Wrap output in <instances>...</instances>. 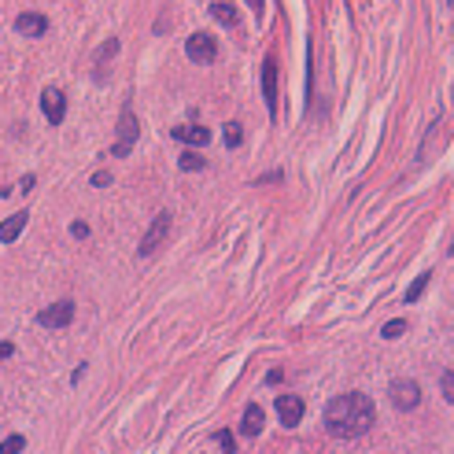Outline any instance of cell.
<instances>
[{
	"label": "cell",
	"instance_id": "cell-23",
	"mask_svg": "<svg viewBox=\"0 0 454 454\" xmlns=\"http://www.w3.org/2000/svg\"><path fill=\"white\" fill-rule=\"evenodd\" d=\"M248 8H251L258 19H263V11H266V0H248Z\"/></svg>",
	"mask_w": 454,
	"mask_h": 454
},
{
	"label": "cell",
	"instance_id": "cell-25",
	"mask_svg": "<svg viewBox=\"0 0 454 454\" xmlns=\"http://www.w3.org/2000/svg\"><path fill=\"white\" fill-rule=\"evenodd\" d=\"M11 355H15V343H0V362L11 358Z\"/></svg>",
	"mask_w": 454,
	"mask_h": 454
},
{
	"label": "cell",
	"instance_id": "cell-1",
	"mask_svg": "<svg viewBox=\"0 0 454 454\" xmlns=\"http://www.w3.org/2000/svg\"><path fill=\"white\" fill-rule=\"evenodd\" d=\"M373 421H377L373 399L362 392H343L326 406V428L336 440H358L373 428Z\"/></svg>",
	"mask_w": 454,
	"mask_h": 454
},
{
	"label": "cell",
	"instance_id": "cell-17",
	"mask_svg": "<svg viewBox=\"0 0 454 454\" xmlns=\"http://www.w3.org/2000/svg\"><path fill=\"white\" fill-rule=\"evenodd\" d=\"M222 137H226V148H241V141H244V129H241V122H226Z\"/></svg>",
	"mask_w": 454,
	"mask_h": 454
},
{
	"label": "cell",
	"instance_id": "cell-15",
	"mask_svg": "<svg viewBox=\"0 0 454 454\" xmlns=\"http://www.w3.org/2000/svg\"><path fill=\"white\" fill-rule=\"evenodd\" d=\"M178 166H181V170H188V174H196V170H207V159L200 156V151H181Z\"/></svg>",
	"mask_w": 454,
	"mask_h": 454
},
{
	"label": "cell",
	"instance_id": "cell-5",
	"mask_svg": "<svg viewBox=\"0 0 454 454\" xmlns=\"http://www.w3.org/2000/svg\"><path fill=\"white\" fill-rule=\"evenodd\" d=\"M137 118H133V111H122V118H118V141H115V156H129L133 151V144H137Z\"/></svg>",
	"mask_w": 454,
	"mask_h": 454
},
{
	"label": "cell",
	"instance_id": "cell-9",
	"mask_svg": "<svg viewBox=\"0 0 454 454\" xmlns=\"http://www.w3.org/2000/svg\"><path fill=\"white\" fill-rule=\"evenodd\" d=\"M277 418L285 428H296L303 421V399L299 395H281L277 399Z\"/></svg>",
	"mask_w": 454,
	"mask_h": 454
},
{
	"label": "cell",
	"instance_id": "cell-2",
	"mask_svg": "<svg viewBox=\"0 0 454 454\" xmlns=\"http://www.w3.org/2000/svg\"><path fill=\"white\" fill-rule=\"evenodd\" d=\"M71 318H74V303L71 299H59V303H52V307H45V311L37 314V326L63 329V326H71Z\"/></svg>",
	"mask_w": 454,
	"mask_h": 454
},
{
	"label": "cell",
	"instance_id": "cell-8",
	"mask_svg": "<svg viewBox=\"0 0 454 454\" xmlns=\"http://www.w3.org/2000/svg\"><path fill=\"white\" fill-rule=\"evenodd\" d=\"M170 133H174V141H181L185 148H207L211 144V129L207 126H174Z\"/></svg>",
	"mask_w": 454,
	"mask_h": 454
},
{
	"label": "cell",
	"instance_id": "cell-7",
	"mask_svg": "<svg viewBox=\"0 0 454 454\" xmlns=\"http://www.w3.org/2000/svg\"><path fill=\"white\" fill-rule=\"evenodd\" d=\"M185 52H188V59H196V63H214V56H218V45H214L211 34H192V37L185 41Z\"/></svg>",
	"mask_w": 454,
	"mask_h": 454
},
{
	"label": "cell",
	"instance_id": "cell-22",
	"mask_svg": "<svg viewBox=\"0 0 454 454\" xmlns=\"http://www.w3.org/2000/svg\"><path fill=\"white\" fill-rule=\"evenodd\" d=\"M71 233L78 236V241H85V236H89V226H85V222H74V226H71Z\"/></svg>",
	"mask_w": 454,
	"mask_h": 454
},
{
	"label": "cell",
	"instance_id": "cell-21",
	"mask_svg": "<svg viewBox=\"0 0 454 454\" xmlns=\"http://www.w3.org/2000/svg\"><path fill=\"white\" fill-rule=\"evenodd\" d=\"M440 388H443V399H447V403H454V370H447V373H443Z\"/></svg>",
	"mask_w": 454,
	"mask_h": 454
},
{
	"label": "cell",
	"instance_id": "cell-6",
	"mask_svg": "<svg viewBox=\"0 0 454 454\" xmlns=\"http://www.w3.org/2000/svg\"><path fill=\"white\" fill-rule=\"evenodd\" d=\"M41 111H45V118H49L52 126H59L63 115H67V96H63V89L49 85V89L41 93Z\"/></svg>",
	"mask_w": 454,
	"mask_h": 454
},
{
	"label": "cell",
	"instance_id": "cell-19",
	"mask_svg": "<svg viewBox=\"0 0 454 454\" xmlns=\"http://www.w3.org/2000/svg\"><path fill=\"white\" fill-rule=\"evenodd\" d=\"M380 333H384L388 340H395V336H403V333H406V321H403V318H395V321H388V326H384Z\"/></svg>",
	"mask_w": 454,
	"mask_h": 454
},
{
	"label": "cell",
	"instance_id": "cell-24",
	"mask_svg": "<svg viewBox=\"0 0 454 454\" xmlns=\"http://www.w3.org/2000/svg\"><path fill=\"white\" fill-rule=\"evenodd\" d=\"M93 185H111V174H107V170H100V174H93Z\"/></svg>",
	"mask_w": 454,
	"mask_h": 454
},
{
	"label": "cell",
	"instance_id": "cell-26",
	"mask_svg": "<svg viewBox=\"0 0 454 454\" xmlns=\"http://www.w3.org/2000/svg\"><path fill=\"white\" fill-rule=\"evenodd\" d=\"M281 377H285V373H281V370H270V377H266V384H281Z\"/></svg>",
	"mask_w": 454,
	"mask_h": 454
},
{
	"label": "cell",
	"instance_id": "cell-11",
	"mask_svg": "<svg viewBox=\"0 0 454 454\" xmlns=\"http://www.w3.org/2000/svg\"><path fill=\"white\" fill-rule=\"evenodd\" d=\"M26 222H30V211H15L11 218H4V222H0V241H4V244L19 241V233L26 229Z\"/></svg>",
	"mask_w": 454,
	"mask_h": 454
},
{
	"label": "cell",
	"instance_id": "cell-3",
	"mask_svg": "<svg viewBox=\"0 0 454 454\" xmlns=\"http://www.w3.org/2000/svg\"><path fill=\"white\" fill-rule=\"evenodd\" d=\"M388 395H392V403L399 406V410H414L418 403H421V384H414V380H392V388H388Z\"/></svg>",
	"mask_w": 454,
	"mask_h": 454
},
{
	"label": "cell",
	"instance_id": "cell-18",
	"mask_svg": "<svg viewBox=\"0 0 454 454\" xmlns=\"http://www.w3.org/2000/svg\"><path fill=\"white\" fill-rule=\"evenodd\" d=\"M23 447H26V440H23V436H8L4 443H0V454H19Z\"/></svg>",
	"mask_w": 454,
	"mask_h": 454
},
{
	"label": "cell",
	"instance_id": "cell-4",
	"mask_svg": "<svg viewBox=\"0 0 454 454\" xmlns=\"http://www.w3.org/2000/svg\"><path fill=\"white\" fill-rule=\"evenodd\" d=\"M166 229H170V214H166V211H159V218L148 226V233H144V241H141L137 255H141V258H148L151 251H156V248L166 241Z\"/></svg>",
	"mask_w": 454,
	"mask_h": 454
},
{
	"label": "cell",
	"instance_id": "cell-14",
	"mask_svg": "<svg viewBox=\"0 0 454 454\" xmlns=\"http://www.w3.org/2000/svg\"><path fill=\"white\" fill-rule=\"evenodd\" d=\"M211 15L218 19L222 26H236V23H241V11H236L233 4H226V0H214V4H211Z\"/></svg>",
	"mask_w": 454,
	"mask_h": 454
},
{
	"label": "cell",
	"instance_id": "cell-10",
	"mask_svg": "<svg viewBox=\"0 0 454 454\" xmlns=\"http://www.w3.org/2000/svg\"><path fill=\"white\" fill-rule=\"evenodd\" d=\"M15 30L23 34V37H41V34L49 30V19L41 15V11H23V15L15 19Z\"/></svg>",
	"mask_w": 454,
	"mask_h": 454
},
{
	"label": "cell",
	"instance_id": "cell-16",
	"mask_svg": "<svg viewBox=\"0 0 454 454\" xmlns=\"http://www.w3.org/2000/svg\"><path fill=\"white\" fill-rule=\"evenodd\" d=\"M428 281H432V273L425 270V273H421V277L414 281V285H410V288H406V296H403V299H406V303H418V299H421V292L428 288Z\"/></svg>",
	"mask_w": 454,
	"mask_h": 454
},
{
	"label": "cell",
	"instance_id": "cell-20",
	"mask_svg": "<svg viewBox=\"0 0 454 454\" xmlns=\"http://www.w3.org/2000/svg\"><path fill=\"white\" fill-rule=\"evenodd\" d=\"M218 447H222V454H236V440H233V432H229V428L218 432Z\"/></svg>",
	"mask_w": 454,
	"mask_h": 454
},
{
	"label": "cell",
	"instance_id": "cell-12",
	"mask_svg": "<svg viewBox=\"0 0 454 454\" xmlns=\"http://www.w3.org/2000/svg\"><path fill=\"white\" fill-rule=\"evenodd\" d=\"M263 96H266V107L273 111V107H277V67H273V52L263 63Z\"/></svg>",
	"mask_w": 454,
	"mask_h": 454
},
{
	"label": "cell",
	"instance_id": "cell-13",
	"mask_svg": "<svg viewBox=\"0 0 454 454\" xmlns=\"http://www.w3.org/2000/svg\"><path fill=\"white\" fill-rule=\"evenodd\" d=\"M263 425H266V414H263V406H248L244 410V418H241V432L244 436H258V432H263Z\"/></svg>",
	"mask_w": 454,
	"mask_h": 454
}]
</instances>
